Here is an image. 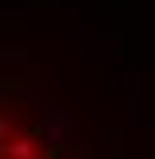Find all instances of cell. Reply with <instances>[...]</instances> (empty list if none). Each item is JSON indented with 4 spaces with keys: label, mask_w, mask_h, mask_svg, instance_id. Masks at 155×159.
Masks as SVG:
<instances>
[{
    "label": "cell",
    "mask_w": 155,
    "mask_h": 159,
    "mask_svg": "<svg viewBox=\"0 0 155 159\" xmlns=\"http://www.w3.org/2000/svg\"><path fill=\"white\" fill-rule=\"evenodd\" d=\"M0 159H68L44 107L12 84H0Z\"/></svg>",
    "instance_id": "obj_1"
}]
</instances>
